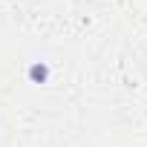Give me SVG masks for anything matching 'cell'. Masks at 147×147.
I'll return each instance as SVG.
<instances>
[{
	"instance_id": "1",
	"label": "cell",
	"mask_w": 147,
	"mask_h": 147,
	"mask_svg": "<svg viewBox=\"0 0 147 147\" xmlns=\"http://www.w3.org/2000/svg\"><path fill=\"white\" fill-rule=\"evenodd\" d=\"M46 78H49V66H46L43 61H35V63L29 66V81H32V84H46Z\"/></svg>"
}]
</instances>
